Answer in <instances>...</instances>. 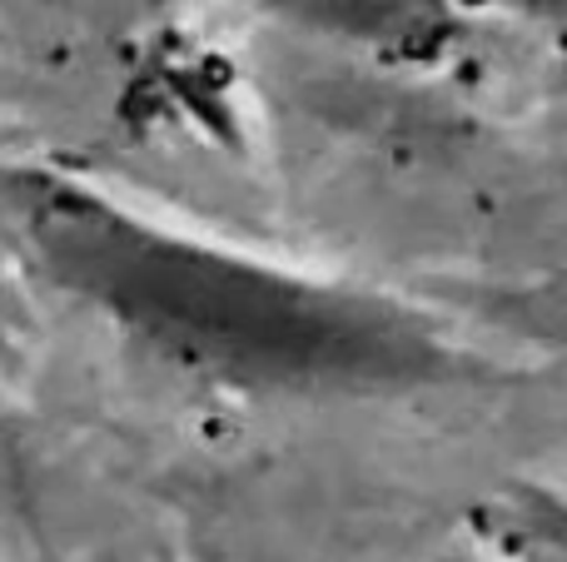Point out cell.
I'll return each mask as SVG.
<instances>
[{"instance_id":"obj_1","label":"cell","mask_w":567,"mask_h":562,"mask_svg":"<svg viewBox=\"0 0 567 562\" xmlns=\"http://www.w3.org/2000/svg\"><path fill=\"white\" fill-rule=\"evenodd\" d=\"M45 274L165 358L255 388H403L449 348L413 314L169 235L65 179L10 185Z\"/></svg>"},{"instance_id":"obj_2","label":"cell","mask_w":567,"mask_h":562,"mask_svg":"<svg viewBox=\"0 0 567 562\" xmlns=\"http://www.w3.org/2000/svg\"><path fill=\"white\" fill-rule=\"evenodd\" d=\"M323 30H343L369 45H433L453 25L449 0H265Z\"/></svg>"}]
</instances>
